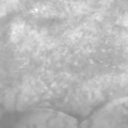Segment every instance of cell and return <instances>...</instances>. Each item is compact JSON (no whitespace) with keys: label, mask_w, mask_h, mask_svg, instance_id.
<instances>
[{"label":"cell","mask_w":128,"mask_h":128,"mask_svg":"<svg viewBox=\"0 0 128 128\" xmlns=\"http://www.w3.org/2000/svg\"><path fill=\"white\" fill-rule=\"evenodd\" d=\"M127 97L115 99L100 108L91 117L92 127H127Z\"/></svg>","instance_id":"6da1fadb"},{"label":"cell","mask_w":128,"mask_h":128,"mask_svg":"<svg viewBox=\"0 0 128 128\" xmlns=\"http://www.w3.org/2000/svg\"><path fill=\"white\" fill-rule=\"evenodd\" d=\"M18 127H77L74 117L52 109H37L25 115Z\"/></svg>","instance_id":"7a4b0ae2"}]
</instances>
